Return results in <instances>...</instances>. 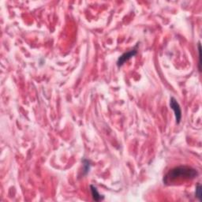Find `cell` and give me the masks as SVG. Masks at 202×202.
I'll return each mask as SVG.
<instances>
[{
  "label": "cell",
  "instance_id": "obj_1",
  "mask_svg": "<svg viewBox=\"0 0 202 202\" xmlns=\"http://www.w3.org/2000/svg\"><path fill=\"white\" fill-rule=\"evenodd\" d=\"M198 175V172L196 169L188 166H180L169 171L168 173L163 178V182L167 185L174 182L182 179H195Z\"/></svg>",
  "mask_w": 202,
  "mask_h": 202
},
{
  "label": "cell",
  "instance_id": "obj_2",
  "mask_svg": "<svg viewBox=\"0 0 202 202\" xmlns=\"http://www.w3.org/2000/svg\"><path fill=\"white\" fill-rule=\"evenodd\" d=\"M170 106L171 109L173 110L175 112V120H176L177 124L180 123L181 119H182V111H181V108L179 106V103H178V101L176 100L175 97H171L170 99Z\"/></svg>",
  "mask_w": 202,
  "mask_h": 202
},
{
  "label": "cell",
  "instance_id": "obj_3",
  "mask_svg": "<svg viewBox=\"0 0 202 202\" xmlns=\"http://www.w3.org/2000/svg\"><path fill=\"white\" fill-rule=\"evenodd\" d=\"M137 46H138V44H137L136 47H135L133 50H130V51H128V52H126L123 55H122L118 58V61H117V66H122L123 64H124L125 62H126V61H128L129 59H131L132 57L136 55L137 53Z\"/></svg>",
  "mask_w": 202,
  "mask_h": 202
},
{
  "label": "cell",
  "instance_id": "obj_4",
  "mask_svg": "<svg viewBox=\"0 0 202 202\" xmlns=\"http://www.w3.org/2000/svg\"><path fill=\"white\" fill-rule=\"evenodd\" d=\"M90 189H91V193H92V196H93V200H96V201H99V200H103V197L99 194V193L98 192L97 190V189H96L94 185H90Z\"/></svg>",
  "mask_w": 202,
  "mask_h": 202
},
{
  "label": "cell",
  "instance_id": "obj_5",
  "mask_svg": "<svg viewBox=\"0 0 202 202\" xmlns=\"http://www.w3.org/2000/svg\"><path fill=\"white\" fill-rule=\"evenodd\" d=\"M201 185L200 184H197V185L196 186V191H195V195L196 197L199 200H201Z\"/></svg>",
  "mask_w": 202,
  "mask_h": 202
},
{
  "label": "cell",
  "instance_id": "obj_6",
  "mask_svg": "<svg viewBox=\"0 0 202 202\" xmlns=\"http://www.w3.org/2000/svg\"><path fill=\"white\" fill-rule=\"evenodd\" d=\"M83 163H84V174L88 173V172L90 170V164H89V161L87 160H83Z\"/></svg>",
  "mask_w": 202,
  "mask_h": 202
},
{
  "label": "cell",
  "instance_id": "obj_7",
  "mask_svg": "<svg viewBox=\"0 0 202 202\" xmlns=\"http://www.w3.org/2000/svg\"><path fill=\"white\" fill-rule=\"evenodd\" d=\"M197 47H198V56H199V66H198V69L200 71V65H201V57H200V43L198 42V45H197Z\"/></svg>",
  "mask_w": 202,
  "mask_h": 202
}]
</instances>
